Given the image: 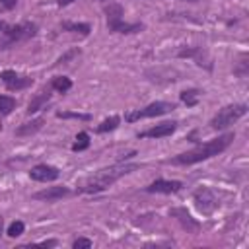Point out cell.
Listing matches in <instances>:
<instances>
[{
  "label": "cell",
  "instance_id": "cell-1",
  "mask_svg": "<svg viewBox=\"0 0 249 249\" xmlns=\"http://www.w3.org/2000/svg\"><path fill=\"white\" fill-rule=\"evenodd\" d=\"M233 140V132H228V134H222L210 142H204V144H198L196 148L185 152V154H179L175 156L173 160H169V163L173 165H191V163H196V161H202V160H208L212 156H218L220 152H224Z\"/></svg>",
  "mask_w": 249,
  "mask_h": 249
},
{
  "label": "cell",
  "instance_id": "cell-2",
  "mask_svg": "<svg viewBox=\"0 0 249 249\" xmlns=\"http://www.w3.org/2000/svg\"><path fill=\"white\" fill-rule=\"evenodd\" d=\"M134 169H138L136 163H115V165H111V167H105V169L97 171L93 177H89L88 183L82 187V191H86V193H99V191H105V189L111 187L117 179H121L123 175H126V173H130V171H134Z\"/></svg>",
  "mask_w": 249,
  "mask_h": 249
},
{
  "label": "cell",
  "instance_id": "cell-3",
  "mask_svg": "<svg viewBox=\"0 0 249 249\" xmlns=\"http://www.w3.org/2000/svg\"><path fill=\"white\" fill-rule=\"evenodd\" d=\"M247 113V105L245 103H237V105H226L224 109H220L214 119L210 121V126L212 128H226L230 124H233L237 119H241L243 115Z\"/></svg>",
  "mask_w": 249,
  "mask_h": 249
},
{
  "label": "cell",
  "instance_id": "cell-4",
  "mask_svg": "<svg viewBox=\"0 0 249 249\" xmlns=\"http://www.w3.org/2000/svg\"><path fill=\"white\" fill-rule=\"evenodd\" d=\"M35 35V25L29 23V21H23V23H18V25H12L4 31L2 35V41H0V47L2 49H8L10 45H16L19 41H25L29 37Z\"/></svg>",
  "mask_w": 249,
  "mask_h": 249
},
{
  "label": "cell",
  "instance_id": "cell-5",
  "mask_svg": "<svg viewBox=\"0 0 249 249\" xmlns=\"http://www.w3.org/2000/svg\"><path fill=\"white\" fill-rule=\"evenodd\" d=\"M173 109H175L173 103H167V101H154V103H150L148 107H144V109H140V111L128 113V115H126V121H128V123H134V121L146 119V117H160V115H165V113H169V111H173Z\"/></svg>",
  "mask_w": 249,
  "mask_h": 249
},
{
  "label": "cell",
  "instance_id": "cell-6",
  "mask_svg": "<svg viewBox=\"0 0 249 249\" xmlns=\"http://www.w3.org/2000/svg\"><path fill=\"white\" fill-rule=\"evenodd\" d=\"M0 78H2V82L8 86V89H25V88H29L31 86V78H27V76H19V74H16L14 70H4L2 74H0Z\"/></svg>",
  "mask_w": 249,
  "mask_h": 249
},
{
  "label": "cell",
  "instance_id": "cell-7",
  "mask_svg": "<svg viewBox=\"0 0 249 249\" xmlns=\"http://www.w3.org/2000/svg\"><path fill=\"white\" fill-rule=\"evenodd\" d=\"M58 175H60L58 169L53 165H47V163H39V165L31 167V171H29V177L33 181H41V183L54 181V179H58Z\"/></svg>",
  "mask_w": 249,
  "mask_h": 249
},
{
  "label": "cell",
  "instance_id": "cell-8",
  "mask_svg": "<svg viewBox=\"0 0 249 249\" xmlns=\"http://www.w3.org/2000/svg\"><path fill=\"white\" fill-rule=\"evenodd\" d=\"M177 128V123L175 121H165V123H160L144 132L138 134V138H163V136H169L173 130Z\"/></svg>",
  "mask_w": 249,
  "mask_h": 249
},
{
  "label": "cell",
  "instance_id": "cell-9",
  "mask_svg": "<svg viewBox=\"0 0 249 249\" xmlns=\"http://www.w3.org/2000/svg\"><path fill=\"white\" fill-rule=\"evenodd\" d=\"M51 91H53V86H51V84H49V86H43V88L31 97V101H29V105H27V113H35V111L43 109L45 103L51 99Z\"/></svg>",
  "mask_w": 249,
  "mask_h": 249
},
{
  "label": "cell",
  "instance_id": "cell-10",
  "mask_svg": "<svg viewBox=\"0 0 249 249\" xmlns=\"http://www.w3.org/2000/svg\"><path fill=\"white\" fill-rule=\"evenodd\" d=\"M195 202H196L198 210H202L204 214L212 212L214 206H216V198H214V195H212L208 189H198V191L195 193Z\"/></svg>",
  "mask_w": 249,
  "mask_h": 249
},
{
  "label": "cell",
  "instance_id": "cell-11",
  "mask_svg": "<svg viewBox=\"0 0 249 249\" xmlns=\"http://www.w3.org/2000/svg\"><path fill=\"white\" fill-rule=\"evenodd\" d=\"M181 181H165V179H158L154 181L152 185L146 187L148 193H165V195H171V193H177L181 189Z\"/></svg>",
  "mask_w": 249,
  "mask_h": 249
},
{
  "label": "cell",
  "instance_id": "cell-12",
  "mask_svg": "<svg viewBox=\"0 0 249 249\" xmlns=\"http://www.w3.org/2000/svg\"><path fill=\"white\" fill-rule=\"evenodd\" d=\"M66 195H70V189H66V187H47V189L35 193L33 198L53 202V200H58V198H62V196H66Z\"/></svg>",
  "mask_w": 249,
  "mask_h": 249
},
{
  "label": "cell",
  "instance_id": "cell-13",
  "mask_svg": "<svg viewBox=\"0 0 249 249\" xmlns=\"http://www.w3.org/2000/svg\"><path fill=\"white\" fill-rule=\"evenodd\" d=\"M171 216H177V220L181 222L183 228H187V230H191V231H196V230H198V222L193 220V216H191L185 208H173V210H171Z\"/></svg>",
  "mask_w": 249,
  "mask_h": 249
},
{
  "label": "cell",
  "instance_id": "cell-14",
  "mask_svg": "<svg viewBox=\"0 0 249 249\" xmlns=\"http://www.w3.org/2000/svg\"><path fill=\"white\" fill-rule=\"evenodd\" d=\"M107 27H109V31H115V33H134V31L142 29L140 23H124L123 19L115 21V23H107Z\"/></svg>",
  "mask_w": 249,
  "mask_h": 249
},
{
  "label": "cell",
  "instance_id": "cell-15",
  "mask_svg": "<svg viewBox=\"0 0 249 249\" xmlns=\"http://www.w3.org/2000/svg\"><path fill=\"white\" fill-rule=\"evenodd\" d=\"M43 119H35V121H31V123H25V124H21L18 130H16V134L18 136H31V134H35L41 126H43Z\"/></svg>",
  "mask_w": 249,
  "mask_h": 249
},
{
  "label": "cell",
  "instance_id": "cell-16",
  "mask_svg": "<svg viewBox=\"0 0 249 249\" xmlns=\"http://www.w3.org/2000/svg\"><path fill=\"white\" fill-rule=\"evenodd\" d=\"M60 29L72 31V33H82V35H88L89 33V25L88 23H76V21H62L60 23Z\"/></svg>",
  "mask_w": 249,
  "mask_h": 249
},
{
  "label": "cell",
  "instance_id": "cell-17",
  "mask_svg": "<svg viewBox=\"0 0 249 249\" xmlns=\"http://www.w3.org/2000/svg\"><path fill=\"white\" fill-rule=\"evenodd\" d=\"M105 14H107V23L121 21V19H123V6H119V4H109V6L105 8Z\"/></svg>",
  "mask_w": 249,
  "mask_h": 249
},
{
  "label": "cell",
  "instance_id": "cell-18",
  "mask_svg": "<svg viewBox=\"0 0 249 249\" xmlns=\"http://www.w3.org/2000/svg\"><path fill=\"white\" fill-rule=\"evenodd\" d=\"M51 86H53V89L64 93V91H68V89L72 88V82H70V78H66V76H56V78L51 82Z\"/></svg>",
  "mask_w": 249,
  "mask_h": 249
},
{
  "label": "cell",
  "instance_id": "cell-19",
  "mask_svg": "<svg viewBox=\"0 0 249 249\" xmlns=\"http://www.w3.org/2000/svg\"><path fill=\"white\" fill-rule=\"evenodd\" d=\"M16 109V99L8 95H0V115H10Z\"/></svg>",
  "mask_w": 249,
  "mask_h": 249
},
{
  "label": "cell",
  "instance_id": "cell-20",
  "mask_svg": "<svg viewBox=\"0 0 249 249\" xmlns=\"http://www.w3.org/2000/svg\"><path fill=\"white\" fill-rule=\"evenodd\" d=\"M119 123H121V119H119L117 115H113V117L105 119V121L97 126V132H109V130H115V128L119 126Z\"/></svg>",
  "mask_w": 249,
  "mask_h": 249
},
{
  "label": "cell",
  "instance_id": "cell-21",
  "mask_svg": "<svg viewBox=\"0 0 249 249\" xmlns=\"http://www.w3.org/2000/svg\"><path fill=\"white\" fill-rule=\"evenodd\" d=\"M181 101L187 103L189 107L196 105V101H198V91H196V89H185V91H181Z\"/></svg>",
  "mask_w": 249,
  "mask_h": 249
},
{
  "label": "cell",
  "instance_id": "cell-22",
  "mask_svg": "<svg viewBox=\"0 0 249 249\" xmlns=\"http://www.w3.org/2000/svg\"><path fill=\"white\" fill-rule=\"evenodd\" d=\"M88 146H89V136H88L86 132H80V134L76 136V142H74L72 150H74V152H82V150H86Z\"/></svg>",
  "mask_w": 249,
  "mask_h": 249
},
{
  "label": "cell",
  "instance_id": "cell-23",
  "mask_svg": "<svg viewBox=\"0 0 249 249\" xmlns=\"http://www.w3.org/2000/svg\"><path fill=\"white\" fill-rule=\"evenodd\" d=\"M23 230H25L23 222L16 220V222H12V224H10V228H8V235H10V237H18V235H21V233H23Z\"/></svg>",
  "mask_w": 249,
  "mask_h": 249
},
{
  "label": "cell",
  "instance_id": "cell-24",
  "mask_svg": "<svg viewBox=\"0 0 249 249\" xmlns=\"http://www.w3.org/2000/svg\"><path fill=\"white\" fill-rule=\"evenodd\" d=\"M56 117H60V119H80V121H89L91 119L88 113H56Z\"/></svg>",
  "mask_w": 249,
  "mask_h": 249
},
{
  "label": "cell",
  "instance_id": "cell-25",
  "mask_svg": "<svg viewBox=\"0 0 249 249\" xmlns=\"http://www.w3.org/2000/svg\"><path fill=\"white\" fill-rule=\"evenodd\" d=\"M91 245H93V243H91L89 239H86V237H78V239L72 243L74 249H89Z\"/></svg>",
  "mask_w": 249,
  "mask_h": 249
},
{
  "label": "cell",
  "instance_id": "cell-26",
  "mask_svg": "<svg viewBox=\"0 0 249 249\" xmlns=\"http://www.w3.org/2000/svg\"><path fill=\"white\" fill-rule=\"evenodd\" d=\"M76 54H80V49H72V51H68L66 54H62V56L56 60V64H64V62H68L70 58H74Z\"/></svg>",
  "mask_w": 249,
  "mask_h": 249
},
{
  "label": "cell",
  "instance_id": "cell-27",
  "mask_svg": "<svg viewBox=\"0 0 249 249\" xmlns=\"http://www.w3.org/2000/svg\"><path fill=\"white\" fill-rule=\"evenodd\" d=\"M16 4H18V0H0V6L6 8V10H12Z\"/></svg>",
  "mask_w": 249,
  "mask_h": 249
},
{
  "label": "cell",
  "instance_id": "cell-28",
  "mask_svg": "<svg viewBox=\"0 0 249 249\" xmlns=\"http://www.w3.org/2000/svg\"><path fill=\"white\" fill-rule=\"evenodd\" d=\"M39 245H45V247H54V245H56V239H47V241H41Z\"/></svg>",
  "mask_w": 249,
  "mask_h": 249
},
{
  "label": "cell",
  "instance_id": "cell-29",
  "mask_svg": "<svg viewBox=\"0 0 249 249\" xmlns=\"http://www.w3.org/2000/svg\"><path fill=\"white\" fill-rule=\"evenodd\" d=\"M74 0H56V4L58 6H68V4H72Z\"/></svg>",
  "mask_w": 249,
  "mask_h": 249
},
{
  "label": "cell",
  "instance_id": "cell-30",
  "mask_svg": "<svg viewBox=\"0 0 249 249\" xmlns=\"http://www.w3.org/2000/svg\"><path fill=\"white\" fill-rule=\"evenodd\" d=\"M2 226H4V220H2V216H0V233H2Z\"/></svg>",
  "mask_w": 249,
  "mask_h": 249
},
{
  "label": "cell",
  "instance_id": "cell-31",
  "mask_svg": "<svg viewBox=\"0 0 249 249\" xmlns=\"http://www.w3.org/2000/svg\"><path fill=\"white\" fill-rule=\"evenodd\" d=\"M2 29H4V23H2V21H0V31H2Z\"/></svg>",
  "mask_w": 249,
  "mask_h": 249
},
{
  "label": "cell",
  "instance_id": "cell-32",
  "mask_svg": "<svg viewBox=\"0 0 249 249\" xmlns=\"http://www.w3.org/2000/svg\"><path fill=\"white\" fill-rule=\"evenodd\" d=\"M189 2H196V0H189Z\"/></svg>",
  "mask_w": 249,
  "mask_h": 249
}]
</instances>
